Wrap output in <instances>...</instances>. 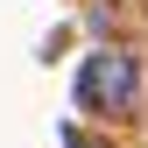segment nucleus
I'll return each mask as SVG.
<instances>
[{"label":"nucleus","mask_w":148,"mask_h":148,"mask_svg":"<svg viewBox=\"0 0 148 148\" xmlns=\"http://www.w3.org/2000/svg\"><path fill=\"white\" fill-rule=\"evenodd\" d=\"M141 99V64L134 49H92L78 71V106L85 113H134Z\"/></svg>","instance_id":"f257e3e1"}]
</instances>
